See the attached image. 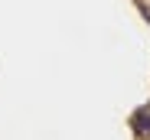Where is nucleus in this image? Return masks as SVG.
<instances>
[{"label": "nucleus", "instance_id": "f257e3e1", "mask_svg": "<svg viewBox=\"0 0 150 140\" xmlns=\"http://www.w3.org/2000/svg\"><path fill=\"white\" fill-rule=\"evenodd\" d=\"M134 121H137V130H140V134H147V130H150V114H147V111H144V114H137Z\"/></svg>", "mask_w": 150, "mask_h": 140}]
</instances>
